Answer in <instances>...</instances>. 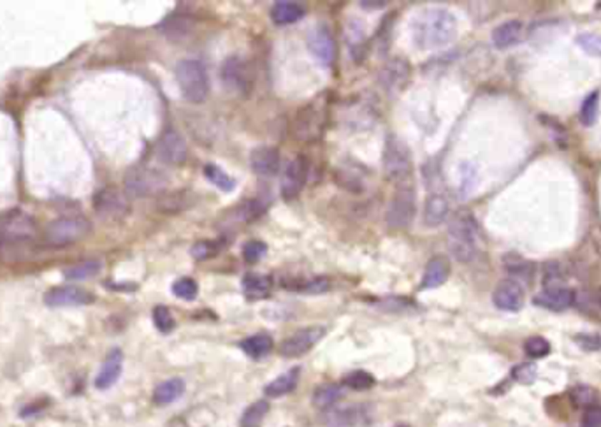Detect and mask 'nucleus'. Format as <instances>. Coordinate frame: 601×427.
<instances>
[{
  "label": "nucleus",
  "instance_id": "nucleus-21",
  "mask_svg": "<svg viewBox=\"0 0 601 427\" xmlns=\"http://www.w3.org/2000/svg\"><path fill=\"white\" fill-rule=\"evenodd\" d=\"M195 195L190 190H165L164 194L158 195L157 210L165 215H178L187 211L195 204Z\"/></svg>",
  "mask_w": 601,
  "mask_h": 427
},
{
  "label": "nucleus",
  "instance_id": "nucleus-16",
  "mask_svg": "<svg viewBox=\"0 0 601 427\" xmlns=\"http://www.w3.org/2000/svg\"><path fill=\"white\" fill-rule=\"evenodd\" d=\"M157 155L165 165H183L188 157V146L183 135L175 128H169L162 134L157 145Z\"/></svg>",
  "mask_w": 601,
  "mask_h": 427
},
{
  "label": "nucleus",
  "instance_id": "nucleus-11",
  "mask_svg": "<svg viewBox=\"0 0 601 427\" xmlns=\"http://www.w3.org/2000/svg\"><path fill=\"white\" fill-rule=\"evenodd\" d=\"M93 210L106 220H120L128 215L130 202L125 192L116 187H106L93 195Z\"/></svg>",
  "mask_w": 601,
  "mask_h": 427
},
{
  "label": "nucleus",
  "instance_id": "nucleus-29",
  "mask_svg": "<svg viewBox=\"0 0 601 427\" xmlns=\"http://www.w3.org/2000/svg\"><path fill=\"white\" fill-rule=\"evenodd\" d=\"M299 376L301 368L289 369L287 373L274 378L273 381H269V384L264 387V394H266L267 398H282V396L290 394V392L297 387V384H299Z\"/></svg>",
  "mask_w": 601,
  "mask_h": 427
},
{
  "label": "nucleus",
  "instance_id": "nucleus-12",
  "mask_svg": "<svg viewBox=\"0 0 601 427\" xmlns=\"http://www.w3.org/2000/svg\"><path fill=\"white\" fill-rule=\"evenodd\" d=\"M309 160L304 155H296L292 160L287 164L285 171L282 176V197L285 201H294L304 188L308 181Z\"/></svg>",
  "mask_w": 601,
  "mask_h": 427
},
{
  "label": "nucleus",
  "instance_id": "nucleus-51",
  "mask_svg": "<svg viewBox=\"0 0 601 427\" xmlns=\"http://www.w3.org/2000/svg\"><path fill=\"white\" fill-rule=\"evenodd\" d=\"M461 195L463 197H466V195L471 194V190H473L475 187V181H476V171L473 169V165L470 164H464L463 168H461Z\"/></svg>",
  "mask_w": 601,
  "mask_h": 427
},
{
  "label": "nucleus",
  "instance_id": "nucleus-13",
  "mask_svg": "<svg viewBox=\"0 0 601 427\" xmlns=\"http://www.w3.org/2000/svg\"><path fill=\"white\" fill-rule=\"evenodd\" d=\"M324 336H326V327L322 326L299 329L279 345V355L287 359L301 357V355L308 354Z\"/></svg>",
  "mask_w": 601,
  "mask_h": 427
},
{
  "label": "nucleus",
  "instance_id": "nucleus-36",
  "mask_svg": "<svg viewBox=\"0 0 601 427\" xmlns=\"http://www.w3.org/2000/svg\"><path fill=\"white\" fill-rule=\"evenodd\" d=\"M204 176H206V180L210 181L211 185L220 188L225 194H229V192H232L234 188H236V180L230 175H227L224 169L217 164L204 165Z\"/></svg>",
  "mask_w": 601,
  "mask_h": 427
},
{
  "label": "nucleus",
  "instance_id": "nucleus-2",
  "mask_svg": "<svg viewBox=\"0 0 601 427\" xmlns=\"http://www.w3.org/2000/svg\"><path fill=\"white\" fill-rule=\"evenodd\" d=\"M478 224L470 211H459L448 224V248L459 262H471L476 255Z\"/></svg>",
  "mask_w": 601,
  "mask_h": 427
},
{
  "label": "nucleus",
  "instance_id": "nucleus-53",
  "mask_svg": "<svg viewBox=\"0 0 601 427\" xmlns=\"http://www.w3.org/2000/svg\"><path fill=\"white\" fill-rule=\"evenodd\" d=\"M582 427H601V406H589L582 417Z\"/></svg>",
  "mask_w": 601,
  "mask_h": 427
},
{
  "label": "nucleus",
  "instance_id": "nucleus-40",
  "mask_svg": "<svg viewBox=\"0 0 601 427\" xmlns=\"http://www.w3.org/2000/svg\"><path fill=\"white\" fill-rule=\"evenodd\" d=\"M375 376L368 371H362V369L351 371L343 378V385H346L351 391H368V389L375 387Z\"/></svg>",
  "mask_w": 601,
  "mask_h": 427
},
{
  "label": "nucleus",
  "instance_id": "nucleus-44",
  "mask_svg": "<svg viewBox=\"0 0 601 427\" xmlns=\"http://www.w3.org/2000/svg\"><path fill=\"white\" fill-rule=\"evenodd\" d=\"M173 294L183 301H194L199 294V285L192 278H180L173 283Z\"/></svg>",
  "mask_w": 601,
  "mask_h": 427
},
{
  "label": "nucleus",
  "instance_id": "nucleus-5",
  "mask_svg": "<svg viewBox=\"0 0 601 427\" xmlns=\"http://www.w3.org/2000/svg\"><path fill=\"white\" fill-rule=\"evenodd\" d=\"M92 224L83 215L60 217L48 224L44 230V243L51 248H66L88 236Z\"/></svg>",
  "mask_w": 601,
  "mask_h": 427
},
{
  "label": "nucleus",
  "instance_id": "nucleus-25",
  "mask_svg": "<svg viewBox=\"0 0 601 427\" xmlns=\"http://www.w3.org/2000/svg\"><path fill=\"white\" fill-rule=\"evenodd\" d=\"M524 25L520 20H508L505 24L498 25L496 29L493 30V44L498 48V50H506V48L515 46L517 43L523 37Z\"/></svg>",
  "mask_w": 601,
  "mask_h": 427
},
{
  "label": "nucleus",
  "instance_id": "nucleus-55",
  "mask_svg": "<svg viewBox=\"0 0 601 427\" xmlns=\"http://www.w3.org/2000/svg\"><path fill=\"white\" fill-rule=\"evenodd\" d=\"M598 301H600V308H601V290L598 292Z\"/></svg>",
  "mask_w": 601,
  "mask_h": 427
},
{
  "label": "nucleus",
  "instance_id": "nucleus-46",
  "mask_svg": "<svg viewBox=\"0 0 601 427\" xmlns=\"http://www.w3.org/2000/svg\"><path fill=\"white\" fill-rule=\"evenodd\" d=\"M577 44L582 48L587 55L591 56H601V36L600 34L584 32L577 36Z\"/></svg>",
  "mask_w": 601,
  "mask_h": 427
},
{
  "label": "nucleus",
  "instance_id": "nucleus-56",
  "mask_svg": "<svg viewBox=\"0 0 601 427\" xmlns=\"http://www.w3.org/2000/svg\"><path fill=\"white\" fill-rule=\"evenodd\" d=\"M396 427H410V426H406V424H399V426H396Z\"/></svg>",
  "mask_w": 601,
  "mask_h": 427
},
{
  "label": "nucleus",
  "instance_id": "nucleus-7",
  "mask_svg": "<svg viewBox=\"0 0 601 427\" xmlns=\"http://www.w3.org/2000/svg\"><path fill=\"white\" fill-rule=\"evenodd\" d=\"M415 213H417V192H415V185L411 183V181L398 185L391 202H389L387 213H385V222H387L389 229H406V227L413 222Z\"/></svg>",
  "mask_w": 601,
  "mask_h": 427
},
{
  "label": "nucleus",
  "instance_id": "nucleus-30",
  "mask_svg": "<svg viewBox=\"0 0 601 427\" xmlns=\"http://www.w3.org/2000/svg\"><path fill=\"white\" fill-rule=\"evenodd\" d=\"M503 267L515 282H529L535 273V266L517 253H508L503 257Z\"/></svg>",
  "mask_w": 601,
  "mask_h": 427
},
{
  "label": "nucleus",
  "instance_id": "nucleus-45",
  "mask_svg": "<svg viewBox=\"0 0 601 427\" xmlns=\"http://www.w3.org/2000/svg\"><path fill=\"white\" fill-rule=\"evenodd\" d=\"M524 352L531 359H542L550 354V343L542 336H531L524 343Z\"/></svg>",
  "mask_w": 601,
  "mask_h": 427
},
{
  "label": "nucleus",
  "instance_id": "nucleus-24",
  "mask_svg": "<svg viewBox=\"0 0 601 427\" xmlns=\"http://www.w3.org/2000/svg\"><path fill=\"white\" fill-rule=\"evenodd\" d=\"M575 302V292L566 287H558V289L543 290L542 294L535 297V304L542 306V308L550 309V312H565V309L572 308Z\"/></svg>",
  "mask_w": 601,
  "mask_h": 427
},
{
  "label": "nucleus",
  "instance_id": "nucleus-8",
  "mask_svg": "<svg viewBox=\"0 0 601 427\" xmlns=\"http://www.w3.org/2000/svg\"><path fill=\"white\" fill-rule=\"evenodd\" d=\"M36 234V220L26 211L11 210L0 215V245L16 247V245L30 243Z\"/></svg>",
  "mask_w": 601,
  "mask_h": 427
},
{
  "label": "nucleus",
  "instance_id": "nucleus-4",
  "mask_svg": "<svg viewBox=\"0 0 601 427\" xmlns=\"http://www.w3.org/2000/svg\"><path fill=\"white\" fill-rule=\"evenodd\" d=\"M384 173L389 181L406 183L413 175V158L410 148L396 134H389L384 146Z\"/></svg>",
  "mask_w": 601,
  "mask_h": 427
},
{
  "label": "nucleus",
  "instance_id": "nucleus-3",
  "mask_svg": "<svg viewBox=\"0 0 601 427\" xmlns=\"http://www.w3.org/2000/svg\"><path fill=\"white\" fill-rule=\"evenodd\" d=\"M175 78L181 96L192 104H202L210 96V76L204 63L199 60H180L175 67Z\"/></svg>",
  "mask_w": 601,
  "mask_h": 427
},
{
  "label": "nucleus",
  "instance_id": "nucleus-15",
  "mask_svg": "<svg viewBox=\"0 0 601 427\" xmlns=\"http://www.w3.org/2000/svg\"><path fill=\"white\" fill-rule=\"evenodd\" d=\"M410 76L411 67L408 60L396 56V58H391L384 63V67L378 73V81H380L381 88L387 90L389 93H399L408 85Z\"/></svg>",
  "mask_w": 601,
  "mask_h": 427
},
{
  "label": "nucleus",
  "instance_id": "nucleus-1",
  "mask_svg": "<svg viewBox=\"0 0 601 427\" xmlns=\"http://www.w3.org/2000/svg\"><path fill=\"white\" fill-rule=\"evenodd\" d=\"M457 20L447 9L434 7L415 16L411 24V37L421 50H440L456 41Z\"/></svg>",
  "mask_w": 601,
  "mask_h": 427
},
{
  "label": "nucleus",
  "instance_id": "nucleus-42",
  "mask_svg": "<svg viewBox=\"0 0 601 427\" xmlns=\"http://www.w3.org/2000/svg\"><path fill=\"white\" fill-rule=\"evenodd\" d=\"M153 324H155V327L162 332V334H169V332L176 327V320L168 306H155Z\"/></svg>",
  "mask_w": 601,
  "mask_h": 427
},
{
  "label": "nucleus",
  "instance_id": "nucleus-6",
  "mask_svg": "<svg viewBox=\"0 0 601 427\" xmlns=\"http://www.w3.org/2000/svg\"><path fill=\"white\" fill-rule=\"evenodd\" d=\"M125 194L135 199L153 197L162 195L168 188L169 180L162 171L148 165H138L132 168L125 176Z\"/></svg>",
  "mask_w": 601,
  "mask_h": 427
},
{
  "label": "nucleus",
  "instance_id": "nucleus-49",
  "mask_svg": "<svg viewBox=\"0 0 601 427\" xmlns=\"http://www.w3.org/2000/svg\"><path fill=\"white\" fill-rule=\"evenodd\" d=\"M297 290L304 294H324L327 290H331V282L326 277H317L313 279H308V282H302L297 285Z\"/></svg>",
  "mask_w": 601,
  "mask_h": 427
},
{
  "label": "nucleus",
  "instance_id": "nucleus-43",
  "mask_svg": "<svg viewBox=\"0 0 601 427\" xmlns=\"http://www.w3.org/2000/svg\"><path fill=\"white\" fill-rule=\"evenodd\" d=\"M565 273L559 262H549L543 266V287L545 290L558 289V287H565Z\"/></svg>",
  "mask_w": 601,
  "mask_h": 427
},
{
  "label": "nucleus",
  "instance_id": "nucleus-37",
  "mask_svg": "<svg viewBox=\"0 0 601 427\" xmlns=\"http://www.w3.org/2000/svg\"><path fill=\"white\" fill-rule=\"evenodd\" d=\"M266 213V202L260 201V199H248V201L241 202L240 206L236 207L234 215H236V220L245 222V224H250V222H255L257 218H260Z\"/></svg>",
  "mask_w": 601,
  "mask_h": 427
},
{
  "label": "nucleus",
  "instance_id": "nucleus-48",
  "mask_svg": "<svg viewBox=\"0 0 601 427\" xmlns=\"http://www.w3.org/2000/svg\"><path fill=\"white\" fill-rule=\"evenodd\" d=\"M512 378L519 384L529 385L536 380V366L533 362H523L512 369Z\"/></svg>",
  "mask_w": 601,
  "mask_h": 427
},
{
  "label": "nucleus",
  "instance_id": "nucleus-35",
  "mask_svg": "<svg viewBox=\"0 0 601 427\" xmlns=\"http://www.w3.org/2000/svg\"><path fill=\"white\" fill-rule=\"evenodd\" d=\"M101 271H102L101 260L90 259V260H85V262L76 264V266L67 267V269L63 271V274H66V278L71 279V282H83V279L93 278L96 274H99Z\"/></svg>",
  "mask_w": 601,
  "mask_h": 427
},
{
  "label": "nucleus",
  "instance_id": "nucleus-27",
  "mask_svg": "<svg viewBox=\"0 0 601 427\" xmlns=\"http://www.w3.org/2000/svg\"><path fill=\"white\" fill-rule=\"evenodd\" d=\"M241 285H243L245 296L250 301L266 299L271 294V290H273V278H271L269 274L248 273L245 274Z\"/></svg>",
  "mask_w": 601,
  "mask_h": 427
},
{
  "label": "nucleus",
  "instance_id": "nucleus-17",
  "mask_svg": "<svg viewBox=\"0 0 601 427\" xmlns=\"http://www.w3.org/2000/svg\"><path fill=\"white\" fill-rule=\"evenodd\" d=\"M371 410L369 404H351L338 410H327L324 422L329 427H357L366 426L371 421Z\"/></svg>",
  "mask_w": 601,
  "mask_h": 427
},
{
  "label": "nucleus",
  "instance_id": "nucleus-33",
  "mask_svg": "<svg viewBox=\"0 0 601 427\" xmlns=\"http://www.w3.org/2000/svg\"><path fill=\"white\" fill-rule=\"evenodd\" d=\"M346 43H349L350 55L355 62H361L368 53V39H366V30L359 21H351L346 29Z\"/></svg>",
  "mask_w": 601,
  "mask_h": 427
},
{
  "label": "nucleus",
  "instance_id": "nucleus-50",
  "mask_svg": "<svg viewBox=\"0 0 601 427\" xmlns=\"http://www.w3.org/2000/svg\"><path fill=\"white\" fill-rule=\"evenodd\" d=\"M575 343L585 352H598L601 350V334H592V332H580L577 334Z\"/></svg>",
  "mask_w": 601,
  "mask_h": 427
},
{
  "label": "nucleus",
  "instance_id": "nucleus-19",
  "mask_svg": "<svg viewBox=\"0 0 601 427\" xmlns=\"http://www.w3.org/2000/svg\"><path fill=\"white\" fill-rule=\"evenodd\" d=\"M524 299H526V294H524L523 285L515 279H503L498 283L493 294L494 306L501 312H519L523 309Z\"/></svg>",
  "mask_w": 601,
  "mask_h": 427
},
{
  "label": "nucleus",
  "instance_id": "nucleus-28",
  "mask_svg": "<svg viewBox=\"0 0 601 427\" xmlns=\"http://www.w3.org/2000/svg\"><path fill=\"white\" fill-rule=\"evenodd\" d=\"M451 213L448 199L441 194H431L424 206V224L427 227H438L447 220Z\"/></svg>",
  "mask_w": 601,
  "mask_h": 427
},
{
  "label": "nucleus",
  "instance_id": "nucleus-26",
  "mask_svg": "<svg viewBox=\"0 0 601 427\" xmlns=\"http://www.w3.org/2000/svg\"><path fill=\"white\" fill-rule=\"evenodd\" d=\"M306 16V7L302 4L290 2V0H279L271 9V18L276 25H294Z\"/></svg>",
  "mask_w": 601,
  "mask_h": 427
},
{
  "label": "nucleus",
  "instance_id": "nucleus-39",
  "mask_svg": "<svg viewBox=\"0 0 601 427\" xmlns=\"http://www.w3.org/2000/svg\"><path fill=\"white\" fill-rule=\"evenodd\" d=\"M598 113H600V93L592 92L591 96L585 97L584 104H582V109H580L582 125H585V127L595 125L596 120H598Z\"/></svg>",
  "mask_w": 601,
  "mask_h": 427
},
{
  "label": "nucleus",
  "instance_id": "nucleus-47",
  "mask_svg": "<svg viewBox=\"0 0 601 427\" xmlns=\"http://www.w3.org/2000/svg\"><path fill=\"white\" fill-rule=\"evenodd\" d=\"M266 255H267V245L264 243V241L252 240V241H248V243H245L243 259L247 260L248 264H257Z\"/></svg>",
  "mask_w": 601,
  "mask_h": 427
},
{
  "label": "nucleus",
  "instance_id": "nucleus-10",
  "mask_svg": "<svg viewBox=\"0 0 601 427\" xmlns=\"http://www.w3.org/2000/svg\"><path fill=\"white\" fill-rule=\"evenodd\" d=\"M327 123L326 104H319V101L304 106L294 122V134L299 141L312 143L322 138L324 128Z\"/></svg>",
  "mask_w": 601,
  "mask_h": 427
},
{
  "label": "nucleus",
  "instance_id": "nucleus-18",
  "mask_svg": "<svg viewBox=\"0 0 601 427\" xmlns=\"http://www.w3.org/2000/svg\"><path fill=\"white\" fill-rule=\"evenodd\" d=\"M93 294H90L88 290L79 289V287L73 285H63V287H55V289L48 290L46 296H44V302L51 308H71V306H85L93 302Z\"/></svg>",
  "mask_w": 601,
  "mask_h": 427
},
{
  "label": "nucleus",
  "instance_id": "nucleus-52",
  "mask_svg": "<svg viewBox=\"0 0 601 427\" xmlns=\"http://www.w3.org/2000/svg\"><path fill=\"white\" fill-rule=\"evenodd\" d=\"M573 401L580 406H595L596 401V392L592 391L591 387H585V385H578V387L573 389Z\"/></svg>",
  "mask_w": 601,
  "mask_h": 427
},
{
  "label": "nucleus",
  "instance_id": "nucleus-20",
  "mask_svg": "<svg viewBox=\"0 0 601 427\" xmlns=\"http://www.w3.org/2000/svg\"><path fill=\"white\" fill-rule=\"evenodd\" d=\"M279 151L276 146H257L250 153L252 171L257 176L271 178L276 176L279 171Z\"/></svg>",
  "mask_w": 601,
  "mask_h": 427
},
{
  "label": "nucleus",
  "instance_id": "nucleus-32",
  "mask_svg": "<svg viewBox=\"0 0 601 427\" xmlns=\"http://www.w3.org/2000/svg\"><path fill=\"white\" fill-rule=\"evenodd\" d=\"M185 394V381L181 378H169V380L162 381L160 385H157L153 392V401L160 406H165V404H171L178 401L181 396Z\"/></svg>",
  "mask_w": 601,
  "mask_h": 427
},
{
  "label": "nucleus",
  "instance_id": "nucleus-14",
  "mask_svg": "<svg viewBox=\"0 0 601 427\" xmlns=\"http://www.w3.org/2000/svg\"><path fill=\"white\" fill-rule=\"evenodd\" d=\"M308 50L324 66H332L338 56V46L331 29L326 24H319L308 36Z\"/></svg>",
  "mask_w": 601,
  "mask_h": 427
},
{
  "label": "nucleus",
  "instance_id": "nucleus-34",
  "mask_svg": "<svg viewBox=\"0 0 601 427\" xmlns=\"http://www.w3.org/2000/svg\"><path fill=\"white\" fill-rule=\"evenodd\" d=\"M343 391L339 385L336 384H324L320 387H317V391L313 392V404H315L319 410H331L336 403L341 399Z\"/></svg>",
  "mask_w": 601,
  "mask_h": 427
},
{
  "label": "nucleus",
  "instance_id": "nucleus-23",
  "mask_svg": "<svg viewBox=\"0 0 601 427\" xmlns=\"http://www.w3.org/2000/svg\"><path fill=\"white\" fill-rule=\"evenodd\" d=\"M451 277V260L445 255H434L427 262L424 277L421 282V290H431L443 285Z\"/></svg>",
  "mask_w": 601,
  "mask_h": 427
},
{
  "label": "nucleus",
  "instance_id": "nucleus-41",
  "mask_svg": "<svg viewBox=\"0 0 601 427\" xmlns=\"http://www.w3.org/2000/svg\"><path fill=\"white\" fill-rule=\"evenodd\" d=\"M222 250V243L217 240H202L197 241L194 247L190 248V255L194 257L195 260L202 262V260H210L213 257H217Z\"/></svg>",
  "mask_w": 601,
  "mask_h": 427
},
{
  "label": "nucleus",
  "instance_id": "nucleus-31",
  "mask_svg": "<svg viewBox=\"0 0 601 427\" xmlns=\"http://www.w3.org/2000/svg\"><path fill=\"white\" fill-rule=\"evenodd\" d=\"M273 345H274L273 338H271L269 334H266V332H259V334L248 336L247 339H243V341L240 343L241 350H243V352L247 354L250 359H255V361H259V359L266 357L267 354H271Z\"/></svg>",
  "mask_w": 601,
  "mask_h": 427
},
{
  "label": "nucleus",
  "instance_id": "nucleus-9",
  "mask_svg": "<svg viewBox=\"0 0 601 427\" xmlns=\"http://www.w3.org/2000/svg\"><path fill=\"white\" fill-rule=\"evenodd\" d=\"M222 85L227 92L236 93L240 97H248L255 83V73L252 63L243 56H230L224 62L220 71Z\"/></svg>",
  "mask_w": 601,
  "mask_h": 427
},
{
  "label": "nucleus",
  "instance_id": "nucleus-22",
  "mask_svg": "<svg viewBox=\"0 0 601 427\" xmlns=\"http://www.w3.org/2000/svg\"><path fill=\"white\" fill-rule=\"evenodd\" d=\"M123 369V354L120 349H113L111 352L108 354L106 361L102 362V368L99 375L96 376V387L99 391H106V389L113 387V385L118 381L120 375H122Z\"/></svg>",
  "mask_w": 601,
  "mask_h": 427
},
{
  "label": "nucleus",
  "instance_id": "nucleus-54",
  "mask_svg": "<svg viewBox=\"0 0 601 427\" xmlns=\"http://www.w3.org/2000/svg\"><path fill=\"white\" fill-rule=\"evenodd\" d=\"M387 6V2H366V0H362L361 2V7L366 11H376V9H384V7Z\"/></svg>",
  "mask_w": 601,
  "mask_h": 427
},
{
  "label": "nucleus",
  "instance_id": "nucleus-38",
  "mask_svg": "<svg viewBox=\"0 0 601 427\" xmlns=\"http://www.w3.org/2000/svg\"><path fill=\"white\" fill-rule=\"evenodd\" d=\"M267 411H269V403L264 399L250 404L241 417V427H260Z\"/></svg>",
  "mask_w": 601,
  "mask_h": 427
}]
</instances>
